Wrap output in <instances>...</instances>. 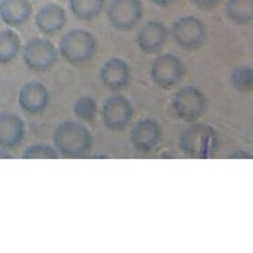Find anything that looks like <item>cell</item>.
<instances>
[{
    "instance_id": "obj_1",
    "label": "cell",
    "mask_w": 253,
    "mask_h": 253,
    "mask_svg": "<svg viewBox=\"0 0 253 253\" xmlns=\"http://www.w3.org/2000/svg\"><path fill=\"white\" fill-rule=\"evenodd\" d=\"M93 146L89 129L76 122H64L53 130V147L62 158H82Z\"/></svg>"
},
{
    "instance_id": "obj_2",
    "label": "cell",
    "mask_w": 253,
    "mask_h": 253,
    "mask_svg": "<svg viewBox=\"0 0 253 253\" xmlns=\"http://www.w3.org/2000/svg\"><path fill=\"white\" fill-rule=\"evenodd\" d=\"M97 52V38L86 29H72L62 35L58 53L70 64L84 65L94 58Z\"/></svg>"
},
{
    "instance_id": "obj_3",
    "label": "cell",
    "mask_w": 253,
    "mask_h": 253,
    "mask_svg": "<svg viewBox=\"0 0 253 253\" xmlns=\"http://www.w3.org/2000/svg\"><path fill=\"white\" fill-rule=\"evenodd\" d=\"M180 150L185 156L196 159L211 158L218 147V136L215 129L206 123H196L188 126L180 135Z\"/></svg>"
},
{
    "instance_id": "obj_4",
    "label": "cell",
    "mask_w": 253,
    "mask_h": 253,
    "mask_svg": "<svg viewBox=\"0 0 253 253\" xmlns=\"http://www.w3.org/2000/svg\"><path fill=\"white\" fill-rule=\"evenodd\" d=\"M58 49L47 38H32L23 47V62L32 72H49L58 62Z\"/></svg>"
},
{
    "instance_id": "obj_5",
    "label": "cell",
    "mask_w": 253,
    "mask_h": 253,
    "mask_svg": "<svg viewBox=\"0 0 253 253\" xmlns=\"http://www.w3.org/2000/svg\"><path fill=\"white\" fill-rule=\"evenodd\" d=\"M144 15L141 0H112L106 6V17L109 25L120 32L135 29Z\"/></svg>"
},
{
    "instance_id": "obj_6",
    "label": "cell",
    "mask_w": 253,
    "mask_h": 253,
    "mask_svg": "<svg viewBox=\"0 0 253 253\" xmlns=\"http://www.w3.org/2000/svg\"><path fill=\"white\" fill-rule=\"evenodd\" d=\"M173 112L183 122H196L206 109V97L197 86L179 88L171 99Z\"/></svg>"
},
{
    "instance_id": "obj_7",
    "label": "cell",
    "mask_w": 253,
    "mask_h": 253,
    "mask_svg": "<svg viewBox=\"0 0 253 253\" xmlns=\"http://www.w3.org/2000/svg\"><path fill=\"white\" fill-rule=\"evenodd\" d=\"M183 75L185 65L173 53H161L150 64V78L159 88H173L182 81Z\"/></svg>"
},
{
    "instance_id": "obj_8",
    "label": "cell",
    "mask_w": 253,
    "mask_h": 253,
    "mask_svg": "<svg viewBox=\"0 0 253 253\" xmlns=\"http://www.w3.org/2000/svg\"><path fill=\"white\" fill-rule=\"evenodd\" d=\"M174 42L183 50H197L205 44L206 28L205 23L194 15H187L176 20L171 28Z\"/></svg>"
},
{
    "instance_id": "obj_9",
    "label": "cell",
    "mask_w": 253,
    "mask_h": 253,
    "mask_svg": "<svg viewBox=\"0 0 253 253\" xmlns=\"http://www.w3.org/2000/svg\"><path fill=\"white\" fill-rule=\"evenodd\" d=\"M133 117L132 103L122 94H114L105 100L102 106V122L112 132L125 130Z\"/></svg>"
},
{
    "instance_id": "obj_10",
    "label": "cell",
    "mask_w": 253,
    "mask_h": 253,
    "mask_svg": "<svg viewBox=\"0 0 253 253\" xmlns=\"http://www.w3.org/2000/svg\"><path fill=\"white\" fill-rule=\"evenodd\" d=\"M163 138L161 125L153 119L138 120L130 129V143L136 152L149 153L155 150Z\"/></svg>"
},
{
    "instance_id": "obj_11",
    "label": "cell",
    "mask_w": 253,
    "mask_h": 253,
    "mask_svg": "<svg viewBox=\"0 0 253 253\" xmlns=\"http://www.w3.org/2000/svg\"><path fill=\"white\" fill-rule=\"evenodd\" d=\"M169 29L163 21L150 20L141 26L136 34V44L144 53L156 55L166 47L169 40Z\"/></svg>"
},
{
    "instance_id": "obj_12",
    "label": "cell",
    "mask_w": 253,
    "mask_h": 253,
    "mask_svg": "<svg viewBox=\"0 0 253 253\" xmlns=\"http://www.w3.org/2000/svg\"><path fill=\"white\" fill-rule=\"evenodd\" d=\"M17 100H18L20 108L26 114L37 116V114L44 112L45 108L49 106L50 94H49L47 86L44 84L38 81H31L21 86Z\"/></svg>"
},
{
    "instance_id": "obj_13",
    "label": "cell",
    "mask_w": 253,
    "mask_h": 253,
    "mask_svg": "<svg viewBox=\"0 0 253 253\" xmlns=\"http://www.w3.org/2000/svg\"><path fill=\"white\" fill-rule=\"evenodd\" d=\"M100 81L106 89L112 93H120L130 82L129 64L120 58L108 59L100 68Z\"/></svg>"
},
{
    "instance_id": "obj_14",
    "label": "cell",
    "mask_w": 253,
    "mask_h": 253,
    "mask_svg": "<svg viewBox=\"0 0 253 253\" xmlns=\"http://www.w3.org/2000/svg\"><path fill=\"white\" fill-rule=\"evenodd\" d=\"M26 125L15 112L3 111L0 112V147L15 149L25 140Z\"/></svg>"
},
{
    "instance_id": "obj_15",
    "label": "cell",
    "mask_w": 253,
    "mask_h": 253,
    "mask_svg": "<svg viewBox=\"0 0 253 253\" xmlns=\"http://www.w3.org/2000/svg\"><path fill=\"white\" fill-rule=\"evenodd\" d=\"M67 23V12L58 3H45L35 14V25L42 35L55 37L62 32Z\"/></svg>"
},
{
    "instance_id": "obj_16",
    "label": "cell",
    "mask_w": 253,
    "mask_h": 253,
    "mask_svg": "<svg viewBox=\"0 0 253 253\" xmlns=\"http://www.w3.org/2000/svg\"><path fill=\"white\" fill-rule=\"evenodd\" d=\"M32 0H0V18L9 28H20L32 18Z\"/></svg>"
},
{
    "instance_id": "obj_17",
    "label": "cell",
    "mask_w": 253,
    "mask_h": 253,
    "mask_svg": "<svg viewBox=\"0 0 253 253\" xmlns=\"http://www.w3.org/2000/svg\"><path fill=\"white\" fill-rule=\"evenodd\" d=\"M106 8V0H68V9L82 21L97 18Z\"/></svg>"
},
{
    "instance_id": "obj_18",
    "label": "cell",
    "mask_w": 253,
    "mask_h": 253,
    "mask_svg": "<svg viewBox=\"0 0 253 253\" xmlns=\"http://www.w3.org/2000/svg\"><path fill=\"white\" fill-rule=\"evenodd\" d=\"M224 14L234 25H249L253 20V0H227Z\"/></svg>"
},
{
    "instance_id": "obj_19",
    "label": "cell",
    "mask_w": 253,
    "mask_h": 253,
    "mask_svg": "<svg viewBox=\"0 0 253 253\" xmlns=\"http://www.w3.org/2000/svg\"><path fill=\"white\" fill-rule=\"evenodd\" d=\"M21 50V38L12 29L0 31V64L12 62Z\"/></svg>"
},
{
    "instance_id": "obj_20",
    "label": "cell",
    "mask_w": 253,
    "mask_h": 253,
    "mask_svg": "<svg viewBox=\"0 0 253 253\" xmlns=\"http://www.w3.org/2000/svg\"><path fill=\"white\" fill-rule=\"evenodd\" d=\"M231 84L240 93H252L253 89V70L249 65L235 67L231 73Z\"/></svg>"
},
{
    "instance_id": "obj_21",
    "label": "cell",
    "mask_w": 253,
    "mask_h": 253,
    "mask_svg": "<svg viewBox=\"0 0 253 253\" xmlns=\"http://www.w3.org/2000/svg\"><path fill=\"white\" fill-rule=\"evenodd\" d=\"M75 114L82 122L93 123L97 116V103L93 97H81L75 103Z\"/></svg>"
},
{
    "instance_id": "obj_22",
    "label": "cell",
    "mask_w": 253,
    "mask_h": 253,
    "mask_svg": "<svg viewBox=\"0 0 253 253\" xmlns=\"http://www.w3.org/2000/svg\"><path fill=\"white\" fill-rule=\"evenodd\" d=\"M58 156L56 149L49 144H31L21 153L23 159H56Z\"/></svg>"
},
{
    "instance_id": "obj_23",
    "label": "cell",
    "mask_w": 253,
    "mask_h": 253,
    "mask_svg": "<svg viewBox=\"0 0 253 253\" xmlns=\"http://www.w3.org/2000/svg\"><path fill=\"white\" fill-rule=\"evenodd\" d=\"M190 3H193L199 9L210 11V9H214L220 3V0H190Z\"/></svg>"
},
{
    "instance_id": "obj_24",
    "label": "cell",
    "mask_w": 253,
    "mask_h": 253,
    "mask_svg": "<svg viewBox=\"0 0 253 253\" xmlns=\"http://www.w3.org/2000/svg\"><path fill=\"white\" fill-rule=\"evenodd\" d=\"M150 2H152L153 5L159 6V8H170V6H173L174 3H177L179 0H150Z\"/></svg>"
},
{
    "instance_id": "obj_25",
    "label": "cell",
    "mask_w": 253,
    "mask_h": 253,
    "mask_svg": "<svg viewBox=\"0 0 253 253\" xmlns=\"http://www.w3.org/2000/svg\"><path fill=\"white\" fill-rule=\"evenodd\" d=\"M231 158H246V159H252V153L250 152H234L231 155Z\"/></svg>"
}]
</instances>
